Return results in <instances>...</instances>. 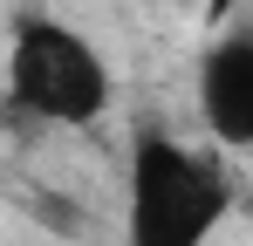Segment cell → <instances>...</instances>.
<instances>
[{
    "mask_svg": "<svg viewBox=\"0 0 253 246\" xmlns=\"http://www.w3.org/2000/svg\"><path fill=\"white\" fill-rule=\"evenodd\" d=\"M199 117L219 144L253 151V35H226L199 62Z\"/></svg>",
    "mask_w": 253,
    "mask_h": 246,
    "instance_id": "3",
    "label": "cell"
},
{
    "mask_svg": "<svg viewBox=\"0 0 253 246\" xmlns=\"http://www.w3.org/2000/svg\"><path fill=\"white\" fill-rule=\"evenodd\" d=\"M117 76L103 62V48L55 21V14H21L7 28V110L48 130H83L110 110Z\"/></svg>",
    "mask_w": 253,
    "mask_h": 246,
    "instance_id": "2",
    "label": "cell"
},
{
    "mask_svg": "<svg viewBox=\"0 0 253 246\" xmlns=\"http://www.w3.org/2000/svg\"><path fill=\"white\" fill-rule=\"evenodd\" d=\"M233 212V178L199 144L144 123L124 164V240L130 246H206Z\"/></svg>",
    "mask_w": 253,
    "mask_h": 246,
    "instance_id": "1",
    "label": "cell"
}]
</instances>
